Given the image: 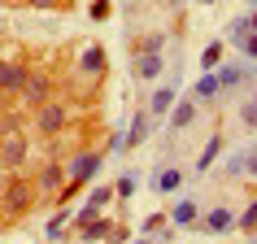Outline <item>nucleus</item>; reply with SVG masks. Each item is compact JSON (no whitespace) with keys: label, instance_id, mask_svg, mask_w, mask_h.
I'll return each mask as SVG.
<instances>
[{"label":"nucleus","instance_id":"nucleus-1","mask_svg":"<svg viewBox=\"0 0 257 244\" xmlns=\"http://www.w3.org/2000/svg\"><path fill=\"white\" fill-rule=\"evenodd\" d=\"M35 205V183L22 175H9L5 192H0V218H22Z\"/></svg>","mask_w":257,"mask_h":244},{"label":"nucleus","instance_id":"nucleus-2","mask_svg":"<svg viewBox=\"0 0 257 244\" xmlns=\"http://www.w3.org/2000/svg\"><path fill=\"white\" fill-rule=\"evenodd\" d=\"M100 162H105L100 153H79V157L70 162V170H66V196H74L79 188H87V183H92V175L100 170Z\"/></svg>","mask_w":257,"mask_h":244},{"label":"nucleus","instance_id":"nucleus-3","mask_svg":"<svg viewBox=\"0 0 257 244\" xmlns=\"http://www.w3.org/2000/svg\"><path fill=\"white\" fill-rule=\"evenodd\" d=\"M18 92L27 96V105H44L48 100V92H53V79L44 74V70H27V79H22V87Z\"/></svg>","mask_w":257,"mask_h":244},{"label":"nucleus","instance_id":"nucleus-4","mask_svg":"<svg viewBox=\"0 0 257 244\" xmlns=\"http://www.w3.org/2000/svg\"><path fill=\"white\" fill-rule=\"evenodd\" d=\"M61 122H66V105H57V100H44L40 113H35V127H40L44 136H53V131H61Z\"/></svg>","mask_w":257,"mask_h":244},{"label":"nucleus","instance_id":"nucleus-5","mask_svg":"<svg viewBox=\"0 0 257 244\" xmlns=\"http://www.w3.org/2000/svg\"><path fill=\"white\" fill-rule=\"evenodd\" d=\"M170 222H175V227H196V222H201V205L192 201V196H179L175 205H170Z\"/></svg>","mask_w":257,"mask_h":244},{"label":"nucleus","instance_id":"nucleus-6","mask_svg":"<svg viewBox=\"0 0 257 244\" xmlns=\"http://www.w3.org/2000/svg\"><path fill=\"white\" fill-rule=\"evenodd\" d=\"M61 183H66V170L61 166H44L40 175H35V196H57Z\"/></svg>","mask_w":257,"mask_h":244},{"label":"nucleus","instance_id":"nucleus-7","mask_svg":"<svg viewBox=\"0 0 257 244\" xmlns=\"http://www.w3.org/2000/svg\"><path fill=\"white\" fill-rule=\"evenodd\" d=\"M196 227L218 235V231H231V227H235V214H231V209H222V205H214V209H205V214H201V222H196Z\"/></svg>","mask_w":257,"mask_h":244},{"label":"nucleus","instance_id":"nucleus-8","mask_svg":"<svg viewBox=\"0 0 257 244\" xmlns=\"http://www.w3.org/2000/svg\"><path fill=\"white\" fill-rule=\"evenodd\" d=\"M22 162H27V140H22V136H9V140H0V166L18 170Z\"/></svg>","mask_w":257,"mask_h":244},{"label":"nucleus","instance_id":"nucleus-9","mask_svg":"<svg viewBox=\"0 0 257 244\" xmlns=\"http://www.w3.org/2000/svg\"><path fill=\"white\" fill-rule=\"evenodd\" d=\"M149 109H140L136 118H131V131H126V136H122V149H136V144H144V136H149Z\"/></svg>","mask_w":257,"mask_h":244},{"label":"nucleus","instance_id":"nucleus-10","mask_svg":"<svg viewBox=\"0 0 257 244\" xmlns=\"http://www.w3.org/2000/svg\"><path fill=\"white\" fill-rule=\"evenodd\" d=\"M27 79V66H18V61H0V92H18Z\"/></svg>","mask_w":257,"mask_h":244},{"label":"nucleus","instance_id":"nucleus-11","mask_svg":"<svg viewBox=\"0 0 257 244\" xmlns=\"http://www.w3.org/2000/svg\"><path fill=\"white\" fill-rule=\"evenodd\" d=\"M248 79V66L244 61H227V66H218V87L227 92V87H235V83Z\"/></svg>","mask_w":257,"mask_h":244},{"label":"nucleus","instance_id":"nucleus-12","mask_svg":"<svg viewBox=\"0 0 257 244\" xmlns=\"http://www.w3.org/2000/svg\"><path fill=\"white\" fill-rule=\"evenodd\" d=\"M179 188H183V166H166L162 175H157V192H166V196H175Z\"/></svg>","mask_w":257,"mask_h":244},{"label":"nucleus","instance_id":"nucleus-13","mask_svg":"<svg viewBox=\"0 0 257 244\" xmlns=\"http://www.w3.org/2000/svg\"><path fill=\"white\" fill-rule=\"evenodd\" d=\"M192 96H196V100H214V96H222V87H218V74H214V70H205L201 79H196Z\"/></svg>","mask_w":257,"mask_h":244},{"label":"nucleus","instance_id":"nucleus-14","mask_svg":"<svg viewBox=\"0 0 257 244\" xmlns=\"http://www.w3.org/2000/svg\"><path fill=\"white\" fill-rule=\"evenodd\" d=\"M170 109H175V87H157L153 100H149V113H153V118H162V113H170Z\"/></svg>","mask_w":257,"mask_h":244},{"label":"nucleus","instance_id":"nucleus-15","mask_svg":"<svg viewBox=\"0 0 257 244\" xmlns=\"http://www.w3.org/2000/svg\"><path fill=\"white\" fill-rule=\"evenodd\" d=\"M79 70H83V74H92V79H96V74L105 70V53H100L96 44H92V48H83V57H79Z\"/></svg>","mask_w":257,"mask_h":244},{"label":"nucleus","instance_id":"nucleus-16","mask_svg":"<svg viewBox=\"0 0 257 244\" xmlns=\"http://www.w3.org/2000/svg\"><path fill=\"white\" fill-rule=\"evenodd\" d=\"M136 70H140V79H162V53H140Z\"/></svg>","mask_w":257,"mask_h":244},{"label":"nucleus","instance_id":"nucleus-17","mask_svg":"<svg viewBox=\"0 0 257 244\" xmlns=\"http://www.w3.org/2000/svg\"><path fill=\"white\" fill-rule=\"evenodd\" d=\"M192 118H196V105H192V100H183V105H175V109H170V127H175V131L192 127Z\"/></svg>","mask_w":257,"mask_h":244},{"label":"nucleus","instance_id":"nucleus-18","mask_svg":"<svg viewBox=\"0 0 257 244\" xmlns=\"http://www.w3.org/2000/svg\"><path fill=\"white\" fill-rule=\"evenodd\" d=\"M218 153H222V140H209V144H205V153H201V162H196V170H209V166H214V157H218Z\"/></svg>","mask_w":257,"mask_h":244},{"label":"nucleus","instance_id":"nucleus-19","mask_svg":"<svg viewBox=\"0 0 257 244\" xmlns=\"http://www.w3.org/2000/svg\"><path fill=\"white\" fill-rule=\"evenodd\" d=\"M235 227H240V231H248V235L257 231V201H253V205H244V214L235 218Z\"/></svg>","mask_w":257,"mask_h":244},{"label":"nucleus","instance_id":"nucleus-20","mask_svg":"<svg viewBox=\"0 0 257 244\" xmlns=\"http://www.w3.org/2000/svg\"><path fill=\"white\" fill-rule=\"evenodd\" d=\"M201 66H205V70L222 66V44H218V40H214V44H209V48H205V53H201Z\"/></svg>","mask_w":257,"mask_h":244},{"label":"nucleus","instance_id":"nucleus-21","mask_svg":"<svg viewBox=\"0 0 257 244\" xmlns=\"http://www.w3.org/2000/svg\"><path fill=\"white\" fill-rule=\"evenodd\" d=\"M231 170H235V175H257V149H248V153L240 157V162L231 166Z\"/></svg>","mask_w":257,"mask_h":244},{"label":"nucleus","instance_id":"nucleus-22","mask_svg":"<svg viewBox=\"0 0 257 244\" xmlns=\"http://www.w3.org/2000/svg\"><path fill=\"white\" fill-rule=\"evenodd\" d=\"M109 222H87V227H83V240H100V235H109Z\"/></svg>","mask_w":257,"mask_h":244},{"label":"nucleus","instance_id":"nucleus-23","mask_svg":"<svg viewBox=\"0 0 257 244\" xmlns=\"http://www.w3.org/2000/svg\"><path fill=\"white\" fill-rule=\"evenodd\" d=\"M166 222H170V218H162V214H153V218H149V222H144V231H149V235H157V231H162V227H166Z\"/></svg>","mask_w":257,"mask_h":244},{"label":"nucleus","instance_id":"nucleus-24","mask_svg":"<svg viewBox=\"0 0 257 244\" xmlns=\"http://www.w3.org/2000/svg\"><path fill=\"white\" fill-rule=\"evenodd\" d=\"M61 222H66V209H57V218H53V222H48V235H53V240H57V235H61Z\"/></svg>","mask_w":257,"mask_h":244},{"label":"nucleus","instance_id":"nucleus-25","mask_svg":"<svg viewBox=\"0 0 257 244\" xmlns=\"http://www.w3.org/2000/svg\"><path fill=\"white\" fill-rule=\"evenodd\" d=\"M92 18H96V22H105V18H109V0H96V5H92Z\"/></svg>","mask_w":257,"mask_h":244},{"label":"nucleus","instance_id":"nucleus-26","mask_svg":"<svg viewBox=\"0 0 257 244\" xmlns=\"http://www.w3.org/2000/svg\"><path fill=\"white\" fill-rule=\"evenodd\" d=\"M244 35H248V22H244V18H240V22H231V40L244 44Z\"/></svg>","mask_w":257,"mask_h":244},{"label":"nucleus","instance_id":"nucleus-27","mask_svg":"<svg viewBox=\"0 0 257 244\" xmlns=\"http://www.w3.org/2000/svg\"><path fill=\"white\" fill-rule=\"evenodd\" d=\"M244 57H253V61H257V35H253V31L244 35Z\"/></svg>","mask_w":257,"mask_h":244},{"label":"nucleus","instance_id":"nucleus-28","mask_svg":"<svg viewBox=\"0 0 257 244\" xmlns=\"http://www.w3.org/2000/svg\"><path fill=\"white\" fill-rule=\"evenodd\" d=\"M27 5H35V9H61L66 0H27Z\"/></svg>","mask_w":257,"mask_h":244},{"label":"nucleus","instance_id":"nucleus-29","mask_svg":"<svg viewBox=\"0 0 257 244\" xmlns=\"http://www.w3.org/2000/svg\"><path fill=\"white\" fill-rule=\"evenodd\" d=\"M144 53H162V35H149L144 40Z\"/></svg>","mask_w":257,"mask_h":244},{"label":"nucleus","instance_id":"nucleus-30","mask_svg":"<svg viewBox=\"0 0 257 244\" xmlns=\"http://www.w3.org/2000/svg\"><path fill=\"white\" fill-rule=\"evenodd\" d=\"M131 192H136V179L126 175V179H122V183H118V196H131Z\"/></svg>","mask_w":257,"mask_h":244},{"label":"nucleus","instance_id":"nucleus-31","mask_svg":"<svg viewBox=\"0 0 257 244\" xmlns=\"http://www.w3.org/2000/svg\"><path fill=\"white\" fill-rule=\"evenodd\" d=\"M244 122H248V127H257V109H253V105H244Z\"/></svg>","mask_w":257,"mask_h":244},{"label":"nucleus","instance_id":"nucleus-32","mask_svg":"<svg viewBox=\"0 0 257 244\" xmlns=\"http://www.w3.org/2000/svg\"><path fill=\"white\" fill-rule=\"evenodd\" d=\"M244 22H248V31H253V35H257V9H253V14H248V18H244Z\"/></svg>","mask_w":257,"mask_h":244},{"label":"nucleus","instance_id":"nucleus-33","mask_svg":"<svg viewBox=\"0 0 257 244\" xmlns=\"http://www.w3.org/2000/svg\"><path fill=\"white\" fill-rule=\"evenodd\" d=\"M136 244H162V240H149V235H144V240H136Z\"/></svg>","mask_w":257,"mask_h":244},{"label":"nucleus","instance_id":"nucleus-34","mask_svg":"<svg viewBox=\"0 0 257 244\" xmlns=\"http://www.w3.org/2000/svg\"><path fill=\"white\" fill-rule=\"evenodd\" d=\"M248 105H253V109H257V87H253V100H248Z\"/></svg>","mask_w":257,"mask_h":244},{"label":"nucleus","instance_id":"nucleus-35","mask_svg":"<svg viewBox=\"0 0 257 244\" xmlns=\"http://www.w3.org/2000/svg\"><path fill=\"white\" fill-rule=\"evenodd\" d=\"M205 5H218V0H205Z\"/></svg>","mask_w":257,"mask_h":244},{"label":"nucleus","instance_id":"nucleus-36","mask_svg":"<svg viewBox=\"0 0 257 244\" xmlns=\"http://www.w3.org/2000/svg\"><path fill=\"white\" fill-rule=\"evenodd\" d=\"M0 192H5V179H0Z\"/></svg>","mask_w":257,"mask_h":244}]
</instances>
